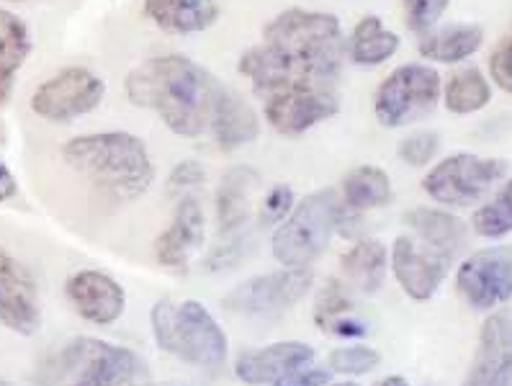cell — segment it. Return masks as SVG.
Returning <instances> with one entry per match:
<instances>
[{
    "label": "cell",
    "instance_id": "cell-1",
    "mask_svg": "<svg viewBox=\"0 0 512 386\" xmlns=\"http://www.w3.org/2000/svg\"><path fill=\"white\" fill-rule=\"evenodd\" d=\"M345 37L335 13L286 8L237 62L263 103L291 96H340Z\"/></svg>",
    "mask_w": 512,
    "mask_h": 386
},
{
    "label": "cell",
    "instance_id": "cell-2",
    "mask_svg": "<svg viewBox=\"0 0 512 386\" xmlns=\"http://www.w3.org/2000/svg\"><path fill=\"white\" fill-rule=\"evenodd\" d=\"M219 91L222 83L183 55L152 57L124 80L132 106L152 111L170 132L188 139L209 132Z\"/></svg>",
    "mask_w": 512,
    "mask_h": 386
},
{
    "label": "cell",
    "instance_id": "cell-3",
    "mask_svg": "<svg viewBox=\"0 0 512 386\" xmlns=\"http://www.w3.org/2000/svg\"><path fill=\"white\" fill-rule=\"evenodd\" d=\"M65 163L85 175L114 201H134L155 181V165L137 134L96 132L80 134L62 147Z\"/></svg>",
    "mask_w": 512,
    "mask_h": 386
},
{
    "label": "cell",
    "instance_id": "cell-4",
    "mask_svg": "<svg viewBox=\"0 0 512 386\" xmlns=\"http://www.w3.org/2000/svg\"><path fill=\"white\" fill-rule=\"evenodd\" d=\"M150 320L157 345L170 356L201 368H219L227 361V335L201 302L163 299L152 307Z\"/></svg>",
    "mask_w": 512,
    "mask_h": 386
},
{
    "label": "cell",
    "instance_id": "cell-5",
    "mask_svg": "<svg viewBox=\"0 0 512 386\" xmlns=\"http://www.w3.org/2000/svg\"><path fill=\"white\" fill-rule=\"evenodd\" d=\"M343 201L332 188L304 196L278 224L271 237L273 258L286 268H309L330 248L332 235L338 232Z\"/></svg>",
    "mask_w": 512,
    "mask_h": 386
},
{
    "label": "cell",
    "instance_id": "cell-6",
    "mask_svg": "<svg viewBox=\"0 0 512 386\" xmlns=\"http://www.w3.org/2000/svg\"><path fill=\"white\" fill-rule=\"evenodd\" d=\"M443 93L438 70L422 62L399 65L386 75L374 98V114L384 129L410 127L435 111Z\"/></svg>",
    "mask_w": 512,
    "mask_h": 386
},
{
    "label": "cell",
    "instance_id": "cell-7",
    "mask_svg": "<svg viewBox=\"0 0 512 386\" xmlns=\"http://www.w3.org/2000/svg\"><path fill=\"white\" fill-rule=\"evenodd\" d=\"M507 175V163L500 157H482L471 152L440 160L425 175L422 188L430 199L443 206H474Z\"/></svg>",
    "mask_w": 512,
    "mask_h": 386
},
{
    "label": "cell",
    "instance_id": "cell-8",
    "mask_svg": "<svg viewBox=\"0 0 512 386\" xmlns=\"http://www.w3.org/2000/svg\"><path fill=\"white\" fill-rule=\"evenodd\" d=\"M106 98V83L88 67H65L57 75L39 83L31 93V111L52 124H70V121L88 116L98 109Z\"/></svg>",
    "mask_w": 512,
    "mask_h": 386
},
{
    "label": "cell",
    "instance_id": "cell-9",
    "mask_svg": "<svg viewBox=\"0 0 512 386\" xmlns=\"http://www.w3.org/2000/svg\"><path fill=\"white\" fill-rule=\"evenodd\" d=\"M314 284L312 268H284L242 281L224 296V309L245 317H273L304 299Z\"/></svg>",
    "mask_w": 512,
    "mask_h": 386
},
{
    "label": "cell",
    "instance_id": "cell-10",
    "mask_svg": "<svg viewBox=\"0 0 512 386\" xmlns=\"http://www.w3.org/2000/svg\"><path fill=\"white\" fill-rule=\"evenodd\" d=\"M139 358L127 348L80 338L60 356V371L73 376L70 386H129L139 374Z\"/></svg>",
    "mask_w": 512,
    "mask_h": 386
},
{
    "label": "cell",
    "instance_id": "cell-11",
    "mask_svg": "<svg viewBox=\"0 0 512 386\" xmlns=\"http://www.w3.org/2000/svg\"><path fill=\"white\" fill-rule=\"evenodd\" d=\"M456 289L471 309H494L512 299V248L469 255L456 273Z\"/></svg>",
    "mask_w": 512,
    "mask_h": 386
},
{
    "label": "cell",
    "instance_id": "cell-12",
    "mask_svg": "<svg viewBox=\"0 0 512 386\" xmlns=\"http://www.w3.org/2000/svg\"><path fill=\"white\" fill-rule=\"evenodd\" d=\"M0 322L19 335H37L42 327L37 284L6 248H0Z\"/></svg>",
    "mask_w": 512,
    "mask_h": 386
},
{
    "label": "cell",
    "instance_id": "cell-13",
    "mask_svg": "<svg viewBox=\"0 0 512 386\" xmlns=\"http://www.w3.org/2000/svg\"><path fill=\"white\" fill-rule=\"evenodd\" d=\"M451 258L435 253L428 245H417L412 237L399 235L392 248V271L404 294L415 302H428L446 281Z\"/></svg>",
    "mask_w": 512,
    "mask_h": 386
},
{
    "label": "cell",
    "instance_id": "cell-14",
    "mask_svg": "<svg viewBox=\"0 0 512 386\" xmlns=\"http://www.w3.org/2000/svg\"><path fill=\"white\" fill-rule=\"evenodd\" d=\"M464 386H512V309L489 314Z\"/></svg>",
    "mask_w": 512,
    "mask_h": 386
},
{
    "label": "cell",
    "instance_id": "cell-15",
    "mask_svg": "<svg viewBox=\"0 0 512 386\" xmlns=\"http://www.w3.org/2000/svg\"><path fill=\"white\" fill-rule=\"evenodd\" d=\"M204 237L206 217L201 201L193 193L181 196L175 204L173 222L155 242L157 263L170 268V271H186L191 266L193 255L199 253V248L204 245Z\"/></svg>",
    "mask_w": 512,
    "mask_h": 386
},
{
    "label": "cell",
    "instance_id": "cell-16",
    "mask_svg": "<svg viewBox=\"0 0 512 386\" xmlns=\"http://www.w3.org/2000/svg\"><path fill=\"white\" fill-rule=\"evenodd\" d=\"M65 294L75 312L93 325H114L127 309L124 286L101 271H78L70 276Z\"/></svg>",
    "mask_w": 512,
    "mask_h": 386
},
{
    "label": "cell",
    "instance_id": "cell-17",
    "mask_svg": "<svg viewBox=\"0 0 512 386\" xmlns=\"http://www.w3.org/2000/svg\"><path fill=\"white\" fill-rule=\"evenodd\" d=\"M312 358L314 348L307 343H273L260 350L242 353L235 363V374L237 379L250 386L276 384L281 376L309 366Z\"/></svg>",
    "mask_w": 512,
    "mask_h": 386
},
{
    "label": "cell",
    "instance_id": "cell-18",
    "mask_svg": "<svg viewBox=\"0 0 512 386\" xmlns=\"http://www.w3.org/2000/svg\"><path fill=\"white\" fill-rule=\"evenodd\" d=\"M209 132L219 150H242L260 137V116L240 93L222 85L217 103H214Z\"/></svg>",
    "mask_w": 512,
    "mask_h": 386
},
{
    "label": "cell",
    "instance_id": "cell-19",
    "mask_svg": "<svg viewBox=\"0 0 512 386\" xmlns=\"http://www.w3.org/2000/svg\"><path fill=\"white\" fill-rule=\"evenodd\" d=\"M340 96H291L263 103V116L273 132L299 137L322 121L338 116Z\"/></svg>",
    "mask_w": 512,
    "mask_h": 386
},
{
    "label": "cell",
    "instance_id": "cell-20",
    "mask_svg": "<svg viewBox=\"0 0 512 386\" xmlns=\"http://www.w3.org/2000/svg\"><path fill=\"white\" fill-rule=\"evenodd\" d=\"M260 186V173L250 165H235L222 175L217 188V224L222 235L247 230L250 201Z\"/></svg>",
    "mask_w": 512,
    "mask_h": 386
},
{
    "label": "cell",
    "instance_id": "cell-21",
    "mask_svg": "<svg viewBox=\"0 0 512 386\" xmlns=\"http://www.w3.org/2000/svg\"><path fill=\"white\" fill-rule=\"evenodd\" d=\"M404 224L420 237L422 245H428L435 253L446 255L451 260L466 248V240H469V227H466L464 219L453 217L443 209L417 206V209H410L404 214Z\"/></svg>",
    "mask_w": 512,
    "mask_h": 386
},
{
    "label": "cell",
    "instance_id": "cell-22",
    "mask_svg": "<svg viewBox=\"0 0 512 386\" xmlns=\"http://www.w3.org/2000/svg\"><path fill=\"white\" fill-rule=\"evenodd\" d=\"M145 16L168 34H199L219 19L214 0H145Z\"/></svg>",
    "mask_w": 512,
    "mask_h": 386
},
{
    "label": "cell",
    "instance_id": "cell-23",
    "mask_svg": "<svg viewBox=\"0 0 512 386\" xmlns=\"http://www.w3.org/2000/svg\"><path fill=\"white\" fill-rule=\"evenodd\" d=\"M34 42L21 16L0 8V106H6L16 88L21 67L29 60Z\"/></svg>",
    "mask_w": 512,
    "mask_h": 386
},
{
    "label": "cell",
    "instance_id": "cell-24",
    "mask_svg": "<svg viewBox=\"0 0 512 386\" xmlns=\"http://www.w3.org/2000/svg\"><path fill=\"white\" fill-rule=\"evenodd\" d=\"M484 44V29L479 24H451L422 34L420 55L438 65H458L474 57Z\"/></svg>",
    "mask_w": 512,
    "mask_h": 386
},
{
    "label": "cell",
    "instance_id": "cell-25",
    "mask_svg": "<svg viewBox=\"0 0 512 386\" xmlns=\"http://www.w3.org/2000/svg\"><path fill=\"white\" fill-rule=\"evenodd\" d=\"M399 34L386 29L379 16H363L345 39V55L361 67H379L399 52Z\"/></svg>",
    "mask_w": 512,
    "mask_h": 386
},
{
    "label": "cell",
    "instance_id": "cell-26",
    "mask_svg": "<svg viewBox=\"0 0 512 386\" xmlns=\"http://www.w3.org/2000/svg\"><path fill=\"white\" fill-rule=\"evenodd\" d=\"M394 199L392 178L379 165H358L343 178L340 201L350 212H368L389 206Z\"/></svg>",
    "mask_w": 512,
    "mask_h": 386
},
{
    "label": "cell",
    "instance_id": "cell-27",
    "mask_svg": "<svg viewBox=\"0 0 512 386\" xmlns=\"http://www.w3.org/2000/svg\"><path fill=\"white\" fill-rule=\"evenodd\" d=\"M386 248L379 240L356 242L348 253L340 258L345 278L363 294H376L384 286L386 278Z\"/></svg>",
    "mask_w": 512,
    "mask_h": 386
},
{
    "label": "cell",
    "instance_id": "cell-28",
    "mask_svg": "<svg viewBox=\"0 0 512 386\" xmlns=\"http://www.w3.org/2000/svg\"><path fill=\"white\" fill-rule=\"evenodd\" d=\"M440 98L451 114H476L487 109V103L492 101V85L479 67H464L446 80Z\"/></svg>",
    "mask_w": 512,
    "mask_h": 386
},
{
    "label": "cell",
    "instance_id": "cell-29",
    "mask_svg": "<svg viewBox=\"0 0 512 386\" xmlns=\"http://www.w3.org/2000/svg\"><path fill=\"white\" fill-rule=\"evenodd\" d=\"M471 227H474L476 235L489 237V240H497V237H505L512 232V178L502 186V191L494 196L492 201L476 209L474 219H471Z\"/></svg>",
    "mask_w": 512,
    "mask_h": 386
},
{
    "label": "cell",
    "instance_id": "cell-30",
    "mask_svg": "<svg viewBox=\"0 0 512 386\" xmlns=\"http://www.w3.org/2000/svg\"><path fill=\"white\" fill-rule=\"evenodd\" d=\"M350 312H353V302H350L348 289H345L343 281L330 278V281L320 289V294H317V302H314V320H317V325L332 332V327L338 325L340 320H348Z\"/></svg>",
    "mask_w": 512,
    "mask_h": 386
},
{
    "label": "cell",
    "instance_id": "cell-31",
    "mask_svg": "<svg viewBox=\"0 0 512 386\" xmlns=\"http://www.w3.org/2000/svg\"><path fill=\"white\" fill-rule=\"evenodd\" d=\"M440 150L438 132L422 129V132H412L397 145V157L410 168H425L435 160Z\"/></svg>",
    "mask_w": 512,
    "mask_h": 386
},
{
    "label": "cell",
    "instance_id": "cell-32",
    "mask_svg": "<svg viewBox=\"0 0 512 386\" xmlns=\"http://www.w3.org/2000/svg\"><path fill=\"white\" fill-rule=\"evenodd\" d=\"M379 353L366 345H350V348L332 350L330 368L340 374H368L379 366Z\"/></svg>",
    "mask_w": 512,
    "mask_h": 386
},
{
    "label": "cell",
    "instance_id": "cell-33",
    "mask_svg": "<svg viewBox=\"0 0 512 386\" xmlns=\"http://www.w3.org/2000/svg\"><path fill=\"white\" fill-rule=\"evenodd\" d=\"M402 3L404 19L415 34H428L430 29H435V24L451 6V0H402Z\"/></svg>",
    "mask_w": 512,
    "mask_h": 386
},
{
    "label": "cell",
    "instance_id": "cell-34",
    "mask_svg": "<svg viewBox=\"0 0 512 386\" xmlns=\"http://www.w3.org/2000/svg\"><path fill=\"white\" fill-rule=\"evenodd\" d=\"M294 204V188L286 186V183H278V186H273L271 191L266 193V199L260 204V224H263V227H278V224L289 217Z\"/></svg>",
    "mask_w": 512,
    "mask_h": 386
},
{
    "label": "cell",
    "instance_id": "cell-35",
    "mask_svg": "<svg viewBox=\"0 0 512 386\" xmlns=\"http://www.w3.org/2000/svg\"><path fill=\"white\" fill-rule=\"evenodd\" d=\"M206 178H209V173H206L204 163H199V160H183V163H178L170 170L168 193L170 196H178V193L188 196V191L204 186Z\"/></svg>",
    "mask_w": 512,
    "mask_h": 386
},
{
    "label": "cell",
    "instance_id": "cell-36",
    "mask_svg": "<svg viewBox=\"0 0 512 386\" xmlns=\"http://www.w3.org/2000/svg\"><path fill=\"white\" fill-rule=\"evenodd\" d=\"M489 75L505 93H512V29L489 57Z\"/></svg>",
    "mask_w": 512,
    "mask_h": 386
},
{
    "label": "cell",
    "instance_id": "cell-37",
    "mask_svg": "<svg viewBox=\"0 0 512 386\" xmlns=\"http://www.w3.org/2000/svg\"><path fill=\"white\" fill-rule=\"evenodd\" d=\"M332 371H322V368H296L291 374L281 376L273 386H327L330 384Z\"/></svg>",
    "mask_w": 512,
    "mask_h": 386
},
{
    "label": "cell",
    "instance_id": "cell-38",
    "mask_svg": "<svg viewBox=\"0 0 512 386\" xmlns=\"http://www.w3.org/2000/svg\"><path fill=\"white\" fill-rule=\"evenodd\" d=\"M16 193H19V181H16V175L11 173V168L0 160V204L11 201Z\"/></svg>",
    "mask_w": 512,
    "mask_h": 386
},
{
    "label": "cell",
    "instance_id": "cell-39",
    "mask_svg": "<svg viewBox=\"0 0 512 386\" xmlns=\"http://www.w3.org/2000/svg\"><path fill=\"white\" fill-rule=\"evenodd\" d=\"M374 386H410V381L404 379V376H386V379L376 381Z\"/></svg>",
    "mask_w": 512,
    "mask_h": 386
},
{
    "label": "cell",
    "instance_id": "cell-40",
    "mask_svg": "<svg viewBox=\"0 0 512 386\" xmlns=\"http://www.w3.org/2000/svg\"><path fill=\"white\" fill-rule=\"evenodd\" d=\"M335 386H358V384H353V381H343V384H335Z\"/></svg>",
    "mask_w": 512,
    "mask_h": 386
},
{
    "label": "cell",
    "instance_id": "cell-41",
    "mask_svg": "<svg viewBox=\"0 0 512 386\" xmlns=\"http://www.w3.org/2000/svg\"><path fill=\"white\" fill-rule=\"evenodd\" d=\"M8 3H29V0H8Z\"/></svg>",
    "mask_w": 512,
    "mask_h": 386
},
{
    "label": "cell",
    "instance_id": "cell-42",
    "mask_svg": "<svg viewBox=\"0 0 512 386\" xmlns=\"http://www.w3.org/2000/svg\"><path fill=\"white\" fill-rule=\"evenodd\" d=\"M160 386H168V384H160Z\"/></svg>",
    "mask_w": 512,
    "mask_h": 386
}]
</instances>
